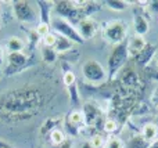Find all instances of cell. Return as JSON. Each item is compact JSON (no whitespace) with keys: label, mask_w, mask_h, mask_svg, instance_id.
<instances>
[{"label":"cell","mask_w":158,"mask_h":148,"mask_svg":"<svg viewBox=\"0 0 158 148\" xmlns=\"http://www.w3.org/2000/svg\"><path fill=\"white\" fill-rule=\"evenodd\" d=\"M50 94L39 85L28 83L0 93V122L18 125L33 119L47 107Z\"/></svg>","instance_id":"6da1fadb"},{"label":"cell","mask_w":158,"mask_h":148,"mask_svg":"<svg viewBox=\"0 0 158 148\" xmlns=\"http://www.w3.org/2000/svg\"><path fill=\"white\" fill-rule=\"evenodd\" d=\"M81 74L85 83L92 87H101L108 83V74L107 69L98 62L97 60L89 58L81 65Z\"/></svg>","instance_id":"7a4b0ae2"},{"label":"cell","mask_w":158,"mask_h":148,"mask_svg":"<svg viewBox=\"0 0 158 148\" xmlns=\"http://www.w3.org/2000/svg\"><path fill=\"white\" fill-rule=\"evenodd\" d=\"M103 39L112 46L125 43L128 35V24L123 19H110L101 26Z\"/></svg>","instance_id":"3957f363"},{"label":"cell","mask_w":158,"mask_h":148,"mask_svg":"<svg viewBox=\"0 0 158 148\" xmlns=\"http://www.w3.org/2000/svg\"><path fill=\"white\" fill-rule=\"evenodd\" d=\"M129 58L128 44L122 43L114 46L111 54L108 55V66H107V74H108V82H115L118 74L122 71L123 66H126Z\"/></svg>","instance_id":"277c9868"},{"label":"cell","mask_w":158,"mask_h":148,"mask_svg":"<svg viewBox=\"0 0 158 148\" xmlns=\"http://www.w3.org/2000/svg\"><path fill=\"white\" fill-rule=\"evenodd\" d=\"M115 82H118V87L125 91H135L142 93L143 91V80L140 78L139 72L131 65H126L122 68V71L118 74Z\"/></svg>","instance_id":"5b68a950"},{"label":"cell","mask_w":158,"mask_h":148,"mask_svg":"<svg viewBox=\"0 0 158 148\" xmlns=\"http://www.w3.org/2000/svg\"><path fill=\"white\" fill-rule=\"evenodd\" d=\"M13 14L17 21L27 25H33L39 21V11L27 0H17L13 3Z\"/></svg>","instance_id":"8992f818"},{"label":"cell","mask_w":158,"mask_h":148,"mask_svg":"<svg viewBox=\"0 0 158 148\" xmlns=\"http://www.w3.org/2000/svg\"><path fill=\"white\" fill-rule=\"evenodd\" d=\"M32 57L28 55L25 51L22 53H8L6 57V68L3 71L4 76H13L15 74L24 72L31 66Z\"/></svg>","instance_id":"52a82bcc"},{"label":"cell","mask_w":158,"mask_h":148,"mask_svg":"<svg viewBox=\"0 0 158 148\" xmlns=\"http://www.w3.org/2000/svg\"><path fill=\"white\" fill-rule=\"evenodd\" d=\"M50 26L53 28V32L54 33L69 39V40L74 42L75 44H83L85 43V40L81 38V35H79L77 26L72 25L71 22H68L67 19L60 18V17H53L52 22H50Z\"/></svg>","instance_id":"ba28073f"},{"label":"cell","mask_w":158,"mask_h":148,"mask_svg":"<svg viewBox=\"0 0 158 148\" xmlns=\"http://www.w3.org/2000/svg\"><path fill=\"white\" fill-rule=\"evenodd\" d=\"M54 13L57 14L56 17L67 19L68 22H71L72 25L77 26V24L81 21L82 17L81 11L78 10V7L75 6V2H69V0H60V2H54Z\"/></svg>","instance_id":"9c48e42d"},{"label":"cell","mask_w":158,"mask_h":148,"mask_svg":"<svg viewBox=\"0 0 158 148\" xmlns=\"http://www.w3.org/2000/svg\"><path fill=\"white\" fill-rule=\"evenodd\" d=\"M82 114L85 116V125H86V129H96L97 126H101L104 122V116L101 112L100 107H98L96 102L92 101H86L82 107Z\"/></svg>","instance_id":"30bf717a"},{"label":"cell","mask_w":158,"mask_h":148,"mask_svg":"<svg viewBox=\"0 0 158 148\" xmlns=\"http://www.w3.org/2000/svg\"><path fill=\"white\" fill-rule=\"evenodd\" d=\"M86 127L85 125V116L81 110H72L65 118V129L71 133L72 137L82 134Z\"/></svg>","instance_id":"8fae6325"},{"label":"cell","mask_w":158,"mask_h":148,"mask_svg":"<svg viewBox=\"0 0 158 148\" xmlns=\"http://www.w3.org/2000/svg\"><path fill=\"white\" fill-rule=\"evenodd\" d=\"M77 29H78L79 35H81V38L86 42V40L93 39L97 35V32L100 30V24L93 17H87V18H82L78 22Z\"/></svg>","instance_id":"7c38bea8"},{"label":"cell","mask_w":158,"mask_h":148,"mask_svg":"<svg viewBox=\"0 0 158 148\" xmlns=\"http://www.w3.org/2000/svg\"><path fill=\"white\" fill-rule=\"evenodd\" d=\"M157 50H158V44L156 43H147V46L143 49V51L135 58V62L137 64V66H140L142 69H146L151 65L153 60L156 58L157 54Z\"/></svg>","instance_id":"4fadbf2b"},{"label":"cell","mask_w":158,"mask_h":148,"mask_svg":"<svg viewBox=\"0 0 158 148\" xmlns=\"http://www.w3.org/2000/svg\"><path fill=\"white\" fill-rule=\"evenodd\" d=\"M128 53H129V58L131 60H135L140 53L143 51L146 46H147V40H146L144 36H132V39L128 42Z\"/></svg>","instance_id":"5bb4252c"},{"label":"cell","mask_w":158,"mask_h":148,"mask_svg":"<svg viewBox=\"0 0 158 148\" xmlns=\"http://www.w3.org/2000/svg\"><path fill=\"white\" fill-rule=\"evenodd\" d=\"M75 6H77L78 10L81 11L82 17H83V18H87V17H92L94 13L100 11V8L103 7V2L83 0V2H75Z\"/></svg>","instance_id":"9a60e30c"},{"label":"cell","mask_w":158,"mask_h":148,"mask_svg":"<svg viewBox=\"0 0 158 148\" xmlns=\"http://www.w3.org/2000/svg\"><path fill=\"white\" fill-rule=\"evenodd\" d=\"M28 47V43L19 36H10L4 43V50L8 53H22Z\"/></svg>","instance_id":"2e32d148"},{"label":"cell","mask_w":158,"mask_h":148,"mask_svg":"<svg viewBox=\"0 0 158 148\" xmlns=\"http://www.w3.org/2000/svg\"><path fill=\"white\" fill-rule=\"evenodd\" d=\"M56 35H57V33H56ZM75 46H77V44H75L74 42H71L69 39L57 35V42H56L53 49L58 53V55H61V54H68V53L74 51Z\"/></svg>","instance_id":"e0dca14e"},{"label":"cell","mask_w":158,"mask_h":148,"mask_svg":"<svg viewBox=\"0 0 158 148\" xmlns=\"http://www.w3.org/2000/svg\"><path fill=\"white\" fill-rule=\"evenodd\" d=\"M140 134L144 138L147 143H154L158 138V126L154 122H147V123L143 125L142 130H140Z\"/></svg>","instance_id":"ac0fdd59"},{"label":"cell","mask_w":158,"mask_h":148,"mask_svg":"<svg viewBox=\"0 0 158 148\" xmlns=\"http://www.w3.org/2000/svg\"><path fill=\"white\" fill-rule=\"evenodd\" d=\"M39 8V22L50 24L52 22V8H54V2H38Z\"/></svg>","instance_id":"d6986e66"},{"label":"cell","mask_w":158,"mask_h":148,"mask_svg":"<svg viewBox=\"0 0 158 148\" xmlns=\"http://www.w3.org/2000/svg\"><path fill=\"white\" fill-rule=\"evenodd\" d=\"M58 53L56 51L53 47H46L42 44L40 47V58L42 61H43L44 64H47V65H53L54 62H57L58 60Z\"/></svg>","instance_id":"ffe728a7"},{"label":"cell","mask_w":158,"mask_h":148,"mask_svg":"<svg viewBox=\"0 0 158 148\" xmlns=\"http://www.w3.org/2000/svg\"><path fill=\"white\" fill-rule=\"evenodd\" d=\"M119 129H121V123L115 118H111V116L104 119L103 125H101V130L104 133H107L108 136H117Z\"/></svg>","instance_id":"44dd1931"},{"label":"cell","mask_w":158,"mask_h":148,"mask_svg":"<svg viewBox=\"0 0 158 148\" xmlns=\"http://www.w3.org/2000/svg\"><path fill=\"white\" fill-rule=\"evenodd\" d=\"M61 123L60 118H47L46 121L42 123L40 129H39V134L40 136H49L54 129H57Z\"/></svg>","instance_id":"7402d4cb"},{"label":"cell","mask_w":158,"mask_h":148,"mask_svg":"<svg viewBox=\"0 0 158 148\" xmlns=\"http://www.w3.org/2000/svg\"><path fill=\"white\" fill-rule=\"evenodd\" d=\"M49 140H50V144H52V147L60 146L61 143H64V141L67 140V134H65V132H64L61 127H57V129H54L49 134Z\"/></svg>","instance_id":"603a6c76"},{"label":"cell","mask_w":158,"mask_h":148,"mask_svg":"<svg viewBox=\"0 0 158 148\" xmlns=\"http://www.w3.org/2000/svg\"><path fill=\"white\" fill-rule=\"evenodd\" d=\"M103 4L106 6L107 8H110V10H112V11H117V13L125 11L126 8L129 7L128 2H125V0H106V2H103Z\"/></svg>","instance_id":"cb8c5ba5"},{"label":"cell","mask_w":158,"mask_h":148,"mask_svg":"<svg viewBox=\"0 0 158 148\" xmlns=\"http://www.w3.org/2000/svg\"><path fill=\"white\" fill-rule=\"evenodd\" d=\"M148 146H150V143H147V141L142 137V134L132 136L128 143V148H148Z\"/></svg>","instance_id":"d4e9b609"},{"label":"cell","mask_w":158,"mask_h":148,"mask_svg":"<svg viewBox=\"0 0 158 148\" xmlns=\"http://www.w3.org/2000/svg\"><path fill=\"white\" fill-rule=\"evenodd\" d=\"M104 148H126V146L119 136H108L106 138Z\"/></svg>","instance_id":"484cf974"},{"label":"cell","mask_w":158,"mask_h":148,"mask_svg":"<svg viewBox=\"0 0 158 148\" xmlns=\"http://www.w3.org/2000/svg\"><path fill=\"white\" fill-rule=\"evenodd\" d=\"M151 111V107L147 104V102H144L143 100H140L139 102L136 104V107L133 108V112H132V115H136V116H146L148 115Z\"/></svg>","instance_id":"4316f807"},{"label":"cell","mask_w":158,"mask_h":148,"mask_svg":"<svg viewBox=\"0 0 158 148\" xmlns=\"http://www.w3.org/2000/svg\"><path fill=\"white\" fill-rule=\"evenodd\" d=\"M89 143L93 148H104L106 144V137L101 133H93L89 138Z\"/></svg>","instance_id":"83f0119b"},{"label":"cell","mask_w":158,"mask_h":148,"mask_svg":"<svg viewBox=\"0 0 158 148\" xmlns=\"http://www.w3.org/2000/svg\"><path fill=\"white\" fill-rule=\"evenodd\" d=\"M33 29H35V32L38 33V36L40 39H43L44 36H47L50 32H52V26H50V24H44V22H38V25H36Z\"/></svg>","instance_id":"f1b7e54d"},{"label":"cell","mask_w":158,"mask_h":148,"mask_svg":"<svg viewBox=\"0 0 158 148\" xmlns=\"http://www.w3.org/2000/svg\"><path fill=\"white\" fill-rule=\"evenodd\" d=\"M63 82H64V85H65V87H71V86L77 85V75L74 74L72 69H69V71H64Z\"/></svg>","instance_id":"f546056e"},{"label":"cell","mask_w":158,"mask_h":148,"mask_svg":"<svg viewBox=\"0 0 158 148\" xmlns=\"http://www.w3.org/2000/svg\"><path fill=\"white\" fill-rule=\"evenodd\" d=\"M68 89V94H69V101H71L72 105H77L81 101V93H79V89L78 85H74L71 87H67Z\"/></svg>","instance_id":"4dcf8cb0"},{"label":"cell","mask_w":158,"mask_h":148,"mask_svg":"<svg viewBox=\"0 0 158 148\" xmlns=\"http://www.w3.org/2000/svg\"><path fill=\"white\" fill-rule=\"evenodd\" d=\"M56 42H57V35H56L54 32H50L47 36H44L43 39H42V43H43V46L46 47H54Z\"/></svg>","instance_id":"1f68e13d"},{"label":"cell","mask_w":158,"mask_h":148,"mask_svg":"<svg viewBox=\"0 0 158 148\" xmlns=\"http://www.w3.org/2000/svg\"><path fill=\"white\" fill-rule=\"evenodd\" d=\"M146 10L150 15L156 14L158 15V0H153V2H147V6H146Z\"/></svg>","instance_id":"d6a6232c"},{"label":"cell","mask_w":158,"mask_h":148,"mask_svg":"<svg viewBox=\"0 0 158 148\" xmlns=\"http://www.w3.org/2000/svg\"><path fill=\"white\" fill-rule=\"evenodd\" d=\"M150 102L154 108H158V86L151 90V94H150Z\"/></svg>","instance_id":"836d02e7"},{"label":"cell","mask_w":158,"mask_h":148,"mask_svg":"<svg viewBox=\"0 0 158 148\" xmlns=\"http://www.w3.org/2000/svg\"><path fill=\"white\" fill-rule=\"evenodd\" d=\"M74 147V141H72V138L67 137V140L64 141V143H61L60 146H56V147H52V148H72Z\"/></svg>","instance_id":"e575fe53"},{"label":"cell","mask_w":158,"mask_h":148,"mask_svg":"<svg viewBox=\"0 0 158 148\" xmlns=\"http://www.w3.org/2000/svg\"><path fill=\"white\" fill-rule=\"evenodd\" d=\"M0 148H14L13 146H11L8 141L3 140V138H0Z\"/></svg>","instance_id":"d590c367"},{"label":"cell","mask_w":158,"mask_h":148,"mask_svg":"<svg viewBox=\"0 0 158 148\" xmlns=\"http://www.w3.org/2000/svg\"><path fill=\"white\" fill-rule=\"evenodd\" d=\"M3 62H4V49L0 46V66L3 65Z\"/></svg>","instance_id":"8d00e7d4"},{"label":"cell","mask_w":158,"mask_h":148,"mask_svg":"<svg viewBox=\"0 0 158 148\" xmlns=\"http://www.w3.org/2000/svg\"><path fill=\"white\" fill-rule=\"evenodd\" d=\"M81 148H93V147L90 146V143H89V141H85V143L81 146Z\"/></svg>","instance_id":"74e56055"},{"label":"cell","mask_w":158,"mask_h":148,"mask_svg":"<svg viewBox=\"0 0 158 148\" xmlns=\"http://www.w3.org/2000/svg\"><path fill=\"white\" fill-rule=\"evenodd\" d=\"M148 148H158V138L154 141V143H151L150 146H148Z\"/></svg>","instance_id":"f35d334b"},{"label":"cell","mask_w":158,"mask_h":148,"mask_svg":"<svg viewBox=\"0 0 158 148\" xmlns=\"http://www.w3.org/2000/svg\"><path fill=\"white\" fill-rule=\"evenodd\" d=\"M154 123L158 126V112H157V115H156V118H154Z\"/></svg>","instance_id":"ab89813d"},{"label":"cell","mask_w":158,"mask_h":148,"mask_svg":"<svg viewBox=\"0 0 158 148\" xmlns=\"http://www.w3.org/2000/svg\"><path fill=\"white\" fill-rule=\"evenodd\" d=\"M156 62H157V69H158V50H157V54H156Z\"/></svg>","instance_id":"60d3db41"},{"label":"cell","mask_w":158,"mask_h":148,"mask_svg":"<svg viewBox=\"0 0 158 148\" xmlns=\"http://www.w3.org/2000/svg\"><path fill=\"white\" fill-rule=\"evenodd\" d=\"M3 76H4V74H3V71L0 69V80H2V78H3Z\"/></svg>","instance_id":"b9f144b4"},{"label":"cell","mask_w":158,"mask_h":148,"mask_svg":"<svg viewBox=\"0 0 158 148\" xmlns=\"http://www.w3.org/2000/svg\"><path fill=\"white\" fill-rule=\"evenodd\" d=\"M0 26H2V17H0Z\"/></svg>","instance_id":"7bdbcfd3"},{"label":"cell","mask_w":158,"mask_h":148,"mask_svg":"<svg viewBox=\"0 0 158 148\" xmlns=\"http://www.w3.org/2000/svg\"><path fill=\"white\" fill-rule=\"evenodd\" d=\"M0 11H2V6H0Z\"/></svg>","instance_id":"ee69618b"}]
</instances>
